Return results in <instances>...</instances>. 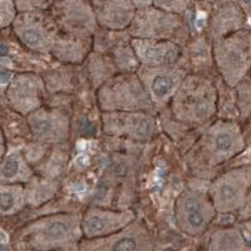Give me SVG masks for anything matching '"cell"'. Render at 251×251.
<instances>
[{
    "instance_id": "obj_1",
    "label": "cell",
    "mask_w": 251,
    "mask_h": 251,
    "mask_svg": "<svg viewBox=\"0 0 251 251\" xmlns=\"http://www.w3.org/2000/svg\"><path fill=\"white\" fill-rule=\"evenodd\" d=\"M82 215L51 214L26 224L14 235L13 245L18 251H51L80 243Z\"/></svg>"
},
{
    "instance_id": "obj_2",
    "label": "cell",
    "mask_w": 251,
    "mask_h": 251,
    "mask_svg": "<svg viewBox=\"0 0 251 251\" xmlns=\"http://www.w3.org/2000/svg\"><path fill=\"white\" fill-rule=\"evenodd\" d=\"M219 92L211 79L200 73H188L172 98L170 108L177 122L203 126L217 116Z\"/></svg>"
},
{
    "instance_id": "obj_3",
    "label": "cell",
    "mask_w": 251,
    "mask_h": 251,
    "mask_svg": "<svg viewBox=\"0 0 251 251\" xmlns=\"http://www.w3.org/2000/svg\"><path fill=\"white\" fill-rule=\"evenodd\" d=\"M243 125L237 121L217 120L203 131L197 143L196 160L203 169H214L239 156L246 149Z\"/></svg>"
},
{
    "instance_id": "obj_4",
    "label": "cell",
    "mask_w": 251,
    "mask_h": 251,
    "mask_svg": "<svg viewBox=\"0 0 251 251\" xmlns=\"http://www.w3.org/2000/svg\"><path fill=\"white\" fill-rule=\"evenodd\" d=\"M97 100L102 112H149L156 107L143 87L137 72L118 73L97 91Z\"/></svg>"
},
{
    "instance_id": "obj_5",
    "label": "cell",
    "mask_w": 251,
    "mask_h": 251,
    "mask_svg": "<svg viewBox=\"0 0 251 251\" xmlns=\"http://www.w3.org/2000/svg\"><path fill=\"white\" fill-rule=\"evenodd\" d=\"M212 57L220 78L235 88L251 73V29H241L214 42Z\"/></svg>"
},
{
    "instance_id": "obj_6",
    "label": "cell",
    "mask_w": 251,
    "mask_h": 251,
    "mask_svg": "<svg viewBox=\"0 0 251 251\" xmlns=\"http://www.w3.org/2000/svg\"><path fill=\"white\" fill-rule=\"evenodd\" d=\"M128 33L131 38L136 39L169 40L181 47L191 39V30L185 18L161 10L153 5L137 9Z\"/></svg>"
},
{
    "instance_id": "obj_7",
    "label": "cell",
    "mask_w": 251,
    "mask_h": 251,
    "mask_svg": "<svg viewBox=\"0 0 251 251\" xmlns=\"http://www.w3.org/2000/svg\"><path fill=\"white\" fill-rule=\"evenodd\" d=\"M207 194L217 214L241 211L251 199V165L237 166L215 177Z\"/></svg>"
},
{
    "instance_id": "obj_8",
    "label": "cell",
    "mask_w": 251,
    "mask_h": 251,
    "mask_svg": "<svg viewBox=\"0 0 251 251\" xmlns=\"http://www.w3.org/2000/svg\"><path fill=\"white\" fill-rule=\"evenodd\" d=\"M22 46L34 54H50L60 30L49 10L19 13L10 28Z\"/></svg>"
},
{
    "instance_id": "obj_9",
    "label": "cell",
    "mask_w": 251,
    "mask_h": 251,
    "mask_svg": "<svg viewBox=\"0 0 251 251\" xmlns=\"http://www.w3.org/2000/svg\"><path fill=\"white\" fill-rule=\"evenodd\" d=\"M217 211L208 194L199 190H186L175 203V219L181 231L199 236L208 228Z\"/></svg>"
},
{
    "instance_id": "obj_10",
    "label": "cell",
    "mask_w": 251,
    "mask_h": 251,
    "mask_svg": "<svg viewBox=\"0 0 251 251\" xmlns=\"http://www.w3.org/2000/svg\"><path fill=\"white\" fill-rule=\"evenodd\" d=\"M49 12L62 34L93 38L100 29L89 0H58Z\"/></svg>"
},
{
    "instance_id": "obj_11",
    "label": "cell",
    "mask_w": 251,
    "mask_h": 251,
    "mask_svg": "<svg viewBox=\"0 0 251 251\" xmlns=\"http://www.w3.org/2000/svg\"><path fill=\"white\" fill-rule=\"evenodd\" d=\"M137 75L149 93L156 109L166 108L187 77V71L181 66L171 67H140Z\"/></svg>"
},
{
    "instance_id": "obj_12",
    "label": "cell",
    "mask_w": 251,
    "mask_h": 251,
    "mask_svg": "<svg viewBox=\"0 0 251 251\" xmlns=\"http://www.w3.org/2000/svg\"><path fill=\"white\" fill-rule=\"evenodd\" d=\"M46 82L42 75L31 72L17 73L3 93L9 108L20 116L28 117L29 114L42 108L46 94Z\"/></svg>"
},
{
    "instance_id": "obj_13",
    "label": "cell",
    "mask_w": 251,
    "mask_h": 251,
    "mask_svg": "<svg viewBox=\"0 0 251 251\" xmlns=\"http://www.w3.org/2000/svg\"><path fill=\"white\" fill-rule=\"evenodd\" d=\"M103 131L134 141H150L157 133V122L149 112H102Z\"/></svg>"
},
{
    "instance_id": "obj_14",
    "label": "cell",
    "mask_w": 251,
    "mask_h": 251,
    "mask_svg": "<svg viewBox=\"0 0 251 251\" xmlns=\"http://www.w3.org/2000/svg\"><path fill=\"white\" fill-rule=\"evenodd\" d=\"M153 239L142 223L134 220L117 234L100 239H84L79 251H152Z\"/></svg>"
},
{
    "instance_id": "obj_15",
    "label": "cell",
    "mask_w": 251,
    "mask_h": 251,
    "mask_svg": "<svg viewBox=\"0 0 251 251\" xmlns=\"http://www.w3.org/2000/svg\"><path fill=\"white\" fill-rule=\"evenodd\" d=\"M136 220L131 210H109L92 206L82 214V232L84 239H100L117 234Z\"/></svg>"
},
{
    "instance_id": "obj_16",
    "label": "cell",
    "mask_w": 251,
    "mask_h": 251,
    "mask_svg": "<svg viewBox=\"0 0 251 251\" xmlns=\"http://www.w3.org/2000/svg\"><path fill=\"white\" fill-rule=\"evenodd\" d=\"M26 122L33 137L40 143H64L71 136V120L68 114L58 108L42 107L29 114Z\"/></svg>"
},
{
    "instance_id": "obj_17",
    "label": "cell",
    "mask_w": 251,
    "mask_h": 251,
    "mask_svg": "<svg viewBox=\"0 0 251 251\" xmlns=\"http://www.w3.org/2000/svg\"><path fill=\"white\" fill-rule=\"evenodd\" d=\"M131 46L142 67L178 66L183 55V48L180 44L169 40H149L132 38Z\"/></svg>"
},
{
    "instance_id": "obj_18",
    "label": "cell",
    "mask_w": 251,
    "mask_h": 251,
    "mask_svg": "<svg viewBox=\"0 0 251 251\" xmlns=\"http://www.w3.org/2000/svg\"><path fill=\"white\" fill-rule=\"evenodd\" d=\"M245 28H248V17L244 9L236 1H226L212 6L208 14L206 35L214 43Z\"/></svg>"
},
{
    "instance_id": "obj_19",
    "label": "cell",
    "mask_w": 251,
    "mask_h": 251,
    "mask_svg": "<svg viewBox=\"0 0 251 251\" xmlns=\"http://www.w3.org/2000/svg\"><path fill=\"white\" fill-rule=\"evenodd\" d=\"M93 6L100 28L111 31L128 30L137 13L133 0H94Z\"/></svg>"
},
{
    "instance_id": "obj_20",
    "label": "cell",
    "mask_w": 251,
    "mask_h": 251,
    "mask_svg": "<svg viewBox=\"0 0 251 251\" xmlns=\"http://www.w3.org/2000/svg\"><path fill=\"white\" fill-rule=\"evenodd\" d=\"M93 49V38L60 34L50 55L63 64H79L88 59Z\"/></svg>"
},
{
    "instance_id": "obj_21",
    "label": "cell",
    "mask_w": 251,
    "mask_h": 251,
    "mask_svg": "<svg viewBox=\"0 0 251 251\" xmlns=\"http://www.w3.org/2000/svg\"><path fill=\"white\" fill-rule=\"evenodd\" d=\"M34 177L29 161L19 150H12L1 157L0 181L1 185L20 183L28 185Z\"/></svg>"
},
{
    "instance_id": "obj_22",
    "label": "cell",
    "mask_w": 251,
    "mask_h": 251,
    "mask_svg": "<svg viewBox=\"0 0 251 251\" xmlns=\"http://www.w3.org/2000/svg\"><path fill=\"white\" fill-rule=\"evenodd\" d=\"M208 251H251V244L237 227L217 230L208 240Z\"/></svg>"
},
{
    "instance_id": "obj_23",
    "label": "cell",
    "mask_w": 251,
    "mask_h": 251,
    "mask_svg": "<svg viewBox=\"0 0 251 251\" xmlns=\"http://www.w3.org/2000/svg\"><path fill=\"white\" fill-rule=\"evenodd\" d=\"M0 212L4 217L17 215L28 205L25 185H0Z\"/></svg>"
},
{
    "instance_id": "obj_24",
    "label": "cell",
    "mask_w": 251,
    "mask_h": 251,
    "mask_svg": "<svg viewBox=\"0 0 251 251\" xmlns=\"http://www.w3.org/2000/svg\"><path fill=\"white\" fill-rule=\"evenodd\" d=\"M88 60L89 77L98 88L103 86L107 80L111 79L113 75H116L117 67H116V63L111 55L108 57L100 51H92L88 57Z\"/></svg>"
},
{
    "instance_id": "obj_25",
    "label": "cell",
    "mask_w": 251,
    "mask_h": 251,
    "mask_svg": "<svg viewBox=\"0 0 251 251\" xmlns=\"http://www.w3.org/2000/svg\"><path fill=\"white\" fill-rule=\"evenodd\" d=\"M25 187L28 205L39 206L57 194L59 185L53 180H31Z\"/></svg>"
},
{
    "instance_id": "obj_26",
    "label": "cell",
    "mask_w": 251,
    "mask_h": 251,
    "mask_svg": "<svg viewBox=\"0 0 251 251\" xmlns=\"http://www.w3.org/2000/svg\"><path fill=\"white\" fill-rule=\"evenodd\" d=\"M236 104L240 113V122L245 123L251 117V75L235 87Z\"/></svg>"
},
{
    "instance_id": "obj_27",
    "label": "cell",
    "mask_w": 251,
    "mask_h": 251,
    "mask_svg": "<svg viewBox=\"0 0 251 251\" xmlns=\"http://www.w3.org/2000/svg\"><path fill=\"white\" fill-rule=\"evenodd\" d=\"M194 0H154L153 6L167 13L186 17L194 8Z\"/></svg>"
},
{
    "instance_id": "obj_28",
    "label": "cell",
    "mask_w": 251,
    "mask_h": 251,
    "mask_svg": "<svg viewBox=\"0 0 251 251\" xmlns=\"http://www.w3.org/2000/svg\"><path fill=\"white\" fill-rule=\"evenodd\" d=\"M19 15L15 0H0V25L1 30L12 28L13 23Z\"/></svg>"
},
{
    "instance_id": "obj_29",
    "label": "cell",
    "mask_w": 251,
    "mask_h": 251,
    "mask_svg": "<svg viewBox=\"0 0 251 251\" xmlns=\"http://www.w3.org/2000/svg\"><path fill=\"white\" fill-rule=\"evenodd\" d=\"M55 1H58V0H15L19 13L50 10Z\"/></svg>"
},
{
    "instance_id": "obj_30",
    "label": "cell",
    "mask_w": 251,
    "mask_h": 251,
    "mask_svg": "<svg viewBox=\"0 0 251 251\" xmlns=\"http://www.w3.org/2000/svg\"><path fill=\"white\" fill-rule=\"evenodd\" d=\"M243 131L244 136H245L246 145H251V117L245 123H243Z\"/></svg>"
},
{
    "instance_id": "obj_31",
    "label": "cell",
    "mask_w": 251,
    "mask_h": 251,
    "mask_svg": "<svg viewBox=\"0 0 251 251\" xmlns=\"http://www.w3.org/2000/svg\"><path fill=\"white\" fill-rule=\"evenodd\" d=\"M154 0H133L134 5L137 9H142V8H149V6L153 5Z\"/></svg>"
},
{
    "instance_id": "obj_32",
    "label": "cell",
    "mask_w": 251,
    "mask_h": 251,
    "mask_svg": "<svg viewBox=\"0 0 251 251\" xmlns=\"http://www.w3.org/2000/svg\"><path fill=\"white\" fill-rule=\"evenodd\" d=\"M194 1H205V0H194Z\"/></svg>"
},
{
    "instance_id": "obj_33",
    "label": "cell",
    "mask_w": 251,
    "mask_h": 251,
    "mask_svg": "<svg viewBox=\"0 0 251 251\" xmlns=\"http://www.w3.org/2000/svg\"><path fill=\"white\" fill-rule=\"evenodd\" d=\"M89 1H92V3H93V1H94V0H89Z\"/></svg>"
},
{
    "instance_id": "obj_34",
    "label": "cell",
    "mask_w": 251,
    "mask_h": 251,
    "mask_svg": "<svg viewBox=\"0 0 251 251\" xmlns=\"http://www.w3.org/2000/svg\"><path fill=\"white\" fill-rule=\"evenodd\" d=\"M250 75H251V73H250Z\"/></svg>"
}]
</instances>
